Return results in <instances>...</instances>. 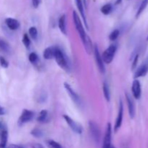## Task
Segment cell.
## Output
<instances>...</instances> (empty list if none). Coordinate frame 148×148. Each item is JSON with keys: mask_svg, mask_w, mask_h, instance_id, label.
Returning a JSON list of instances; mask_svg holds the SVG:
<instances>
[{"mask_svg": "<svg viewBox=\"0 0 148 148\" xmlns=\"http://www.w3.org/2000/svg\"><path fill=\"white\" fill-rule=\"evenodd\" d=\"M72 17H73L74 23H75L76 30H77L78 33H79V36H80L81 40H82V43H83L84 46H85V50L88 52V53H90L92 49V42H91L89 36L85 33V28H84L83 25H82V23L81 22L80 18H79V15L77 13V12L75 11V10L72 12Z\"/></svg>", "mask_w": 148, "mask_h": 148, "instance_id": "6da1fadb", "label": "cell"}, {"mask_svg": "<svg viewBox=\"0 0 148 148\" xmlns=\"http://www.w3.org/2000/svg\"><path fill=\"white\" fill-rule=\"evenodd\" d=\"M53 58L56 60L57 64L62 69H64V70L69 69V65H68L66 56H65L63 51L60 49H59V48H54L53 49Z\"/></svg>", "mask_w": 148, "mask_h": 148, "instance_id": "7a4b0ae2", "label": "cell"}, {"mask_svg": "<svg viewBox=\"0 0 148 148\" xmlns=\"http://www.w3.org/2000/svg\"><path fill=\"white\" fill-rule=\"evenodd\" d=\"M116 51V46L115 45H111L109 47L107 48L101 56L103 62L106 64L111 63L114 59Z\"/></svg>", "mask_w": 148, "mask_h": 148, "instance_id": "3957f363", "label": "cell"}, {"mask_svg": "<svg viewBox=\"0 0 148 148\" xmlns=\"http://www.w3.org/2000/svg\"><path fill=\"white\" fill-rule=\"evenodd\" d=\"M89 130L90 132L91 136L92 139L95 140L96 143H98L101 138V130L98 124L93 121H90L89 123Z\"/></svg>", "mask_w": 148, "mask_h": 148, "instance_id": "277c9868", "label": "cell"}, {"mask_svg": "<svg viewBox=\"0 0 148 148\" xmlns=\"http://www.w3.org/2000/svg\"><path fill=\"white\" fill-rule=\"evenodd\" d=\"M64 119L66 121V124L69 126L71 129H72V131L74 132L77 133L78 134H81L82 132V127H81V125H79L78 123H77L76 121H74L72 119H71L70 117L68 115H64Z\"/></svg>", "mask_w": 148, "mask_h": 148, "instance_id": "5b68a950", "label": "cell"}, {"mask_svg": "<svg viewBox=\"0 0 148 148\" xmlns=\"http://www.w3.org/2000/svg\"><path fill=\"white\" fill-rule=\"evenodd\" d=\"M64 88L66 89V92H67V93L69 94V97H70L71 99L72 100V101H73L76 105L80 106L81 105L80 98H79V95H77V92L72 89V88L70 86V85L68 84L67 82H64Z\"/></svg>", "mask_w": 148, "mask_h": 148, "instance_id": "8992f818", "label": "cell"}, {"mask_svg": "<svg viewBox=\"0 0 148 148\" xmlns=\"http://www.w3.org/2000/svg\"><path fill=\"white\" fill-rule=\"evenodd\" d=\"M94 56H95V62H96V64L98 66V69L101 72V73L104 74L105 73V66H104L103 61L102 57H101V54H100L99 50H98V47L96 44L94 46Z\"/></svg>", "mask_w": 148, "mask_h": 148, "instance_id": "52a82bcc", "label": "cell"}, {"mask_svg": "<svg viewBox=\"0 0 148 148\" xmlns=\"http://www.w3.org/2000/svg\"><path fill=\"white\" fill-rule=\"evenodd\" d=\"M33 116H34V113L33 111L27 109H24L18 119V124L23 125V124L28 122L30 120L33 119Z\"/></svg>", "mask_w": 148, "mask_h": 148, "instance_id": "ba28073f", "label": "cell"}, {"mask_svg": "<svg viewBox=\"0 0 148 148\" xmlns=\"http://www.w3.org/2000/svg\"><path fill=\"white\" fill-rule=\"evenodd\" d=\"M111 147V123L107 124L105 136H104L103 145V148H110Z\"/></svg>", "mask_w": 148, "mask_h": 148, "instance_id": "9c48e42d", "label": "cell"}, {"mask_svg": "<svg viewBox=\"0 0 148 148\" xmlns=\"http://www.w3.org/2000/svg\"><path fill=\"white\" fill-rule=\"evenodd\" d=\"M123 112H124V106H123V102L121 99L119 102V108L118 116H117L115 126H114V132H116L118 131L119 129L121 127V124H122Z\"/></svg>", "mask_w": 148, "mask_h": 148, "instance_id": "30bf717a", "label": "cell"}, {"mask_svg": "<svg viewBox=\"0 0 148 148\" xmlns=\"http://www.w3.org/2000/svg\"><path fill=\"white\" fill-rule=\"evenodd\" d=\"M125 96L126 99H127V106H128L129 114H130V117L132 119H133L134 117V116H135V106H134V101H133L132 98H131L130 94L127 93V92L125 93Z\"/></svg>", "mask_w": 148, "mask_h": 148, "instance_id": "8fae6325", "label": "cell"}, {"mask_svg": "<svg viewBox=\"0 0 148 148\" xmlns=\"http://www.w3.org/2000/svg\"><path fill=\"white\" fill-rule=\"evenodd\" d=\"M148 72V59L136 71L135 74H134V78L141 77H144Z\"/></svg>", "mask_w": 148, "mask_h": 148, "instance_id": "7c38bea8", "label": "cell"}, {"mask_svg": "<svg viewBox=\"0 0 148 148\" xmlns=\"http://www.w3.org/2000/svg\"><path fill=\"white\" fill-rule=\"evenodd\" d=\"M132 93L134 98L136 99H139L141 96V85H140L139 80L134 79L132 83Z\"/></svg>", "mask_w": 148, "mask_h": 148, "instance_id": "4fadbf2b", "label": "cell"}, {"mask_svg": "<svg viewBox=\"0 0 148 148\" xmlns=\"http://www.w3.org/2000/svg\"><path fill=\"white\" fill-rule=\"evenodd\" d=\"M5 24L7 25V26L8 27L9 29L12 30H15L20 27V22L14 18H11V17H9L5 20Z\"/></svg>", "mask_w": 148, "mask_h": 148, "instance_id": "5bb4252c", "label": "cell"}, {"mask_svg": "<svg viewBox=\"0 0 148 148\" xmlns=\"http://www.w3.org/2000/svg\"><path fill=\"white\" fill-rule=\"evenodd\" d=\"M75 3H76L77 7L78 10H79V14H80L81 17H82V20H83L84 23H85V27H86V28L88 30L89 27H88L86 16H85V11H84V7H83V3H82V0H75Z\"/></svg>", "mask_w": 148, "mask_h": 148, "instance_id": "9a60e30c", "label": "cell"}, {"mask_svg": "<svg viewBox=\"0 0 148 148\" xmlns=\"http://www.w3.org/2000/svg\"><path fill=\"white\" fill-rule=\"evenodd\" d=\"M0 51L6 54H9L11 52V47L10 44L2 38H0Z\"/></svg>", "mask_w": 148, "mask_h": 148, "instance_id": "2e32d148", "label": "cell"}, {"mask_svg": "<svg viewBox=\"0 0 148 148\" xmlns=\"http://www.w3.org/2000/svg\"><path fill=\"white\" fill-rule=\"evenodd\" d=\"M59 28L60 31L63 34L66 35V16L63 14L60 17L59 20Z\"/></svg>", "mask_w": 148, "mask_h": 148, "instance_id": "e0dca14e", "label": "cell"}, {"mask_svg": "<svg viewBox=\"0 0 148 148\" xmlns=\"http://www.w3.org/2000/svg\"><path fill=\"white\" fill-rule=\"evenodd\" d=\"M7 139H8V132L7 130H2L1 134V142H0V148H6L7 147Z\"/></svg>", "mask_w": 148, "mask_h": 148, "instance_id": "ac0fdd59", "label": "cell"}, {"mask_svg": "<svg viewBox=\"0 0 148 148\" xmlns=\"http://www.w3.org/2000/svg\"><path fill=\"white\" fill-rule=\"evenodd\" d=\"M103 91L104 97L108 102H109L111 99V93H110V89L108 85L106 82L103 83Z\"/></svg>", "mask_w": 148, "mask_h": 148, "instance_id": "d6986e66", "label": "cell"}, {"mask_svg": "<svg viewBox=\"0 0 148 148\" xmlns=\"http://www.w3.org/2000/svg\"><path fill=\"white\" fill-rule=\"evenodd\" d=\"M43 57L45 59H51L52 58H53V48L48 47L43 51Z\"/></svg>", "mask_w": 148, "mask_h": 148, "instance_id": "ffe728a7", "label": "cell"}, {"mask_svg": "<svg viewBox=\"0 0 148 148\" xmlns=\"http://www.w3.org/2000/svg\"><path fill=\"white\" fill-rule=\"evenodd\" d=\"M48 111L46 110H42L40 112L39 115L38 116L37 121L40 123H44L47 120Z\"/></svg>", "mask_w": 148, "mask_h": 148, "instance_id": "44dd1931", "label": "cell"}, {"mask_svg": "<svg viewBox=\"0 0 148 148\" xmlns=\"http://www.w3.org/2000/svg\"><path fill=\"white\" fill-rule=\"evenodd\" d=\"M112 10H113L112 5H111V4H106L101 7V11L103 14H105V15H108V14H109L110 13L112 12Z\"/></svg>", "mask_w": 148, "mask_h": 148, "instance_id": "7402d4cb", "label": "cell"}, {"mask_svg": "<svg viewBox=\"0 0 148 148\" xmlns=\"http://www.w3.org/2000/svg\"><path fill=\"white\" fill-rule=\"evenodd\" d=\"M46 145L49 148H62V145L59 143L52 140H49L46 141Z\"/></svg>", "mask_w": 148, "mask_h": 148, "instance_id": "603a6c76", "label": "cell"}, {"mask_svg": "<svg viewBox=\"0 0 148 148\" xmlns=\"http://www.w3.org/2000/svg\"><path fill=\"white\" fill-rule=\"evenodd\" d=\"M147 4H148V0H143V1H142L141 4H140V7H139L138 9V11H137V15H136L137 16V17H139V16L140 15V14L144 11V10L147 6Z\"/></svg>", "mask_w": 148, "mask_h": 148, "instance_id": "cb8c5ba5", "label": "cell"}, {"mask_svg": "<svg viewBox=\"0 0 148 148\" xmlns=\"http://www.w3.org/2000/svg\"><path fill=\"white\" fill-rule=\"evenodd\" d=\"M29 35L33 40H36L38 37V30L36 27H31L29 29Z\"/></svg>", "mask_w": 148, "mask_h": 148, "instance_id": "d4e9b609", "label": "cell"}, {"mask_svg": "<svg viewBox=\"0 0 148 148\" xmlns=\"http://www.w3.org/2000/svg\"><path fill=\"white\" fill-rule=\"evenodd\" d=\"M30 133H31V134L33 136V137H36V138H40V137L43 136V132H42V131L40 130V129H38V128L33 129Z\"/></svg>", "mask_w": 148, "mask_h": 148, "instance_id": "484cf974", "label": "cell"}, {"mask_svg": "<svg viewBox=\"0 0 148 148\" xmlns=\"http://www.w3.org/2000/svg\"><path fill=\"white\" fill-rule=\"evenodd\" d=\"M28 59L30 61V62H31L32 64H36L38 62V55L36 53L32 52V53H30L29 54Z\"/></svg>", "mask_w": 148, "mask_h": 148, "instance_id": "4316f807", "label": "cell"}, {"mask_svg": "<svg viewBox=\"0 0 148 148\" xmlns=\"http://www.w3.org/2000/svg\"><path fill=\"white\" fill-rule=\"evenodd\" d=\"M23 44H24V46H25L27 49H29L31 42H30V38H29V36H27V34H26V33H25L24 36H23Z\"/></svg>", "mask_w": 148, "mask_h": 148, "instance_id": "83f0119b", "label": "cell"}, {"mask_svg": "<svg viewBox=\"0 0 148 148\" xmlns=\"http://www.w3.org/2000/svg\"><path fill=\"white\" fill-rule=\"evenodd\" d=\"M119 30L116 29L111 33L109 36V39L111 40H115L119 37Z\"/></svg>", "mask_w": 148, "mask_h": 148, "instance_id": "f1b7e54d", "label": "cell"}, {"mask_svg": "<svg viewBox=\"0 0 148 148\" xmlns=\"http://www.w3.org/2000/svg\"><path fill=\"white\" fill-rule=\"evenodd\" d=\"M0 65L3 68H7L9 66V62L3 56H0Z\"/></svg>", "mask_w": 148, "mask_h": 148, "instance_id": "f546056e", "label": "cell"}, {"mask_svg": "<svg viewBox=\"0 0 148 148\" xmlns=\"http://www.w3.org/2000/svg\"><path fill=\"white\" fill-rule=\"evenodd\" d=\"M41 3V0H32V4L34 8H38Z\"/></svg>", "mask_w": 148, "mask_h": 148, "instance_id": "4dcf8cb0", "label": "cell"}, {"mask_svg": "<svg viewBox=\"0 0 148 148\" xmlns=\"http://www.w3.org/2000/svg\"><path fill=\"white\" fill-rule=\"evenodd\" d=\"M138 59H139V55L137 54V55H136L135 57H134V62H133V63H132V69H134L136 68V66H137V62H138Z\"/></svg>", "mask_w": 148, "mask_h": 148, "instance_id": "1f68e13d", "label": "cell"}, {"mask_svg": "<svg viewBox=\"0 0 148 148\" xmlns=\"http://www.w3.org/2000/svg\"><path fill=\"white\" fill-rule=\"evenodd\" d=\"M31 148H44V147L40 143H34L31 145Z\"/></svg>", "mask_w": 148, "mask_h": 148, "instance_id": "d6a6232c", "label": "cell"}, {"mask_svg": "<svg viewBox=\"0 0 148 148\" xmlns=\"http://www.w3.org/2000/svg\"><path fill=\"white\" fill-rule=\"evenodd\" d=\"M7 148H24L23 147L20 145H14V144H12L10 145Z\"/></svg>", "mask_w": 148, "mask_h": 148, "instance_id": "836d02e7", "label": "cell"}, {"mask_svg": "<svg viewBox=\"0 0 148 148\" xmlns=\"http://www.w3.org/2000/svg\"><path fill=\"white\" fill-rule=\"evenodd\" d=\"M6 113V111L5 109H4L3 107L0 106V115H4Z\"/></svg>", "mask_w": 148, "mask_h": 148, "instance_id": "e575fe53", "label": "cell"}, {"mask_svg": "<svg viewBox=\"0 0 148 148\" xmlns=\"http://www.w3.org/2000/svg\"><path fill=\"white\" fill-rule=\"evenodd\" d=\"M121 1H122V0H116V4H120V3L121 2Z\"/></svg>", "mask_w": 148, "mask_h": 148, "instance_id": "d590c367", "label": "cell"}, {"mask_svg": "<svg viewBox=\"0 0 148 148\" xmlns=\"http://www.w3.org/2000/svg\"><path fill=\"white\" fill-rule=\"evenodd\" d=\"M83 2H84V4H85V6L87 7V0H83Z\"/></svg>", "mask_w": 148, "mask_h": 148, "instance_id": "8d00e7d4", "label": "cell"}, {"mask_svg": "<svg viewBox=\"0 0 148 148\" xmlns=\"http://www.w3.org/2000/svg\"><path fill=\"white\" fill-rule=\"evenodd\" d=\"M1 128H2V125H1V123H0V130H1Z\"/></svg>", "mask_w": 148, "mask_h": 148, "instance_id": "74e56055", "label": "cell"}, {"mask_svg": "<svg viewBox=\"0 0 148 148\" xmlns=\"http://www.w3.org/2000/svg\"><path fill=\"white\" fill-rule=\"evenodd\" d=\"M110 148H115V147H113V146H111V147H110Z\"/></svg>", "mask_w": 148, "mask_h": 148, "instance_id": "f35d334b", "label": "cell"}, {"mask_svg": "<svg viewBox=\"0 0 148 148\" xmlns=\"http://www.w3.org/2000/svg\"><path fill=\"white\" fill-rule=\"evenodd\" d=\"M147 40H148V36H147Z\"/></svg>", "mask_w": 148, "mask_h": 148, "instance_id": "ab89813d", "label": "cell"}]
</instances>
